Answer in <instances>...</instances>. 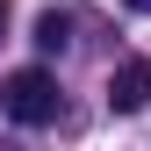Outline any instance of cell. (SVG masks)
<instances>
[{
    "label": "cell",
    "mask_w": 151,
    "mask_h": 151,
    "mask_svg": "<svg viewBox=\"0 0 151 151\" xmlns=\"http://www.w3.org/2000/svg\"><path fill=\"white\" fill-rule=\"evenodd\" d=\"M0 108H7L14 122H29V129L50 122V115H58V79H50L43 65H22L7 86H0Z\"/></svg>",
    "instance_id": "obj_1"
},
{
    "label": "cell",
    "mask_w": 151,
    "mask_h": 151,
    "mask_svg": "<svg viewBox=\"0 0 151 151\" xmlns=\"http://www.w3.org/2000/svg\"><path fill=\"white\" fill-rule=\"evenodd\" d=\"M144 101H151V65L144 58H122L108 72V108H115V115H137Z\"/></svg>",
    "instance_id": "obj_2"
},
{
    "label": "cell",
    "mask_w": 151,
    "mask_h": 151,
    "mask_svg": "<svg viewBox=\"0 0 151 151\" xmlns=\"http://www.w3.org/2000/svg\"><path fill=\"white\" fill-rule=\"evenodd\" d=\"M65 43H72V22H65V14H58V7L36 14V50H65Z\"/></svg>",
    "instance_id": "obj_3"
},
{
    "label": "cell",
    "mask_w": 151,
    "mask_h": 151,
    "mask_svg": "<svg viewBox=\"0 0 151 151\" xmlns=\"http://www.w3.org/2000/svg\"><path fill=\"white\" fill-rule=\"evenodd\" d=\"M122 7H129V14H151V0H122Z\"/></svg>",
    "instance_id": "obj_4"
},
{
    "label": "cell",
    "mask_w": 151,
    "mask_h": 151,
    "mask_svg": "<svg viewBox=\"0 0 151 151\" xmlns=\"http://www.w3.org/2000/svg\"><path fill=\"white\" fill-rule=\"evenodd\" d=\"M0 29H7V0H0Z\"/></svg>",
    "instance_id": "obj_5"
}]
</instances>
